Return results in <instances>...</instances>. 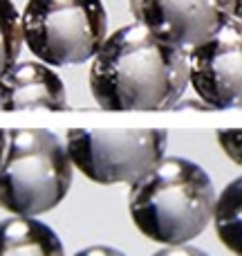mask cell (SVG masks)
<instances>
[{"label": "cell", "instance_id": "6da1fadb", "mask_svg": "<svg viewBox=\"0 0 242 256\" xmlns=\"http://www.w3.org/2000/svg\"><path fill=\"white\" fill-rule=\"evenodd\" d=\"M186 88V50L139 22L106 36L90 70V90L103 110H173Z\"/></svg>", "mask_w": 242, "mask_h": 256}, {"label": "cell", "instance_id": "7a4b0ae2", "mask_svg": "<svg viewBox=\"0 0 242 256\" xmlns=\"http://www.w3.org/2000/svg\"><path fill=\"white\" fill-rule=\"evenodd\" d=\"M213 204L209 173L184 158H164L128 194L137 230L162 245H184L200 236L211 222Z\"/></svg>", "mask_w": 242, "mask_h": 256}, {"label": "cell", "instance_id": "3957f363", "mask_svg": "<svg viewBox=\"0 0 242 256\" xmlns=\"http://www.w3.org/2000/svg\"><path fill=\"white\" fill-rule=\"evenodd\" d=\"M72 184L65 144L45 128L7 130L0 162V207L13 216L36 218L63 202Z\"/></svg>", "mask_w": 242, "mask_h": 256}, {"label": "cell", "instance_id": "277c9868", "mask_svg": "<svg viewBox=\"0 0 242 256\" xmlns=\"http://www.w3.org/2000/svg\"><path fill=\"white\" fill-rule=\"evenodd\" d=\"M22 43L45 66H81L108 36L101 0H29L20 16Z\"/></svg>", "mask_w": 242, "mask_h": 256}, {"label": "cell", "instance_id": "5b68a950", "mask_svg": "<svg viewBox=\"0 0 242 256\" xmlns=\"http://www.w3.org/2000/svg\"><path fill=\"white\" fill-rule=\"evenodd\" d=\"M166 142L162 128H70L65 150L72 166L97 184H135L166 158Z\"/></svg>", "mask_w": 242, "mask_h": 256}, {"label": "cell", "instance_id": "8992f818", "mask_svg": "<svg viewBox=\"0 0 242 256\" xmlns=\"http://www.w3.org/2000/svg\"><path fill=\"white\" fill-rule=\"evenodd\" d=\"M242 30L229 18L211 38L186 50L189 84L211 110L238 108L242 99Z\"/></svg>", "mask_w": 242, "mask_h": 256}, {"label": "cell", "instance_id": "52a82bcc", "mask_svg": "<svg viewBox=\"0 0 242 256\" xmlns=\"http://www.w3.org/2000/svg\"><path fill=\"white\" fill-rule=\"evenodd\" d=\"M139 25L177 48L211 38L229 18H240V0H128Z\"/></svg>", "mask_w": 242, "mask_h": 256}, {"label": "cell", "instance_id": "ba28073f", "mask_svg": "<svg viewBox=\"0 0 242 256\" xmlns=\"http://www.w3.org/2000/svg\"><path fill=\"white\" fill-rule=\"evenodd\" d=\"M67 110L63 79L40 61H16L0 74V110Z\"/></svg>", "mask_w": 242, "mask_h": 256}, {"label": "cell", "instance_id": "9c48e42d", "mask_svg": "<svg viewBox=\"0 0 242 256\" xmlns=\"http://www.w3.org/2000/svg\"><path fill=\"white\" fill-rule=\"evenodd\" d=\"M0 256H65V248L43 220L16 216L0 222Z\"/></svg>", "mask_w": 242, "mask_h": 256}, {"label": "cell", "instance_id": "30bf717a", "mask_svg": "<svg viewBox=\"0 0 242 256\" xmlns=\"http://www.w3.org/2000/svg\"><path fill=\"white\" fill-rule=\"evenodd\" d=\"M242 178H236L225 186L220 196H216L211 218L216 220V232L225 248L236 256L242 254Z\"/></svg>", "mask_w": 242, "mask_h": 256}, {"label": "cell", "instance_id": "8fae6325", "mask_svg": "<svg viewBox=\"0 0 242 256\" xmlns=\"http://www.w3.org/2000/svg\"><path fill=\"white\" fill-rule=\"evenodd\" d=\"M20 48V14L11 0H0V74L18 61Z\"/></svg>", "mask_w": 242, "mask_h": 256}, {"label": "cell", "instance_id": "7c38bea8", "mask_svg": "<svg viewBox=\"0 0 242 256\" xmlns=\"http://www.w3.org/2000/svg\"><path fill=\"white\" fill-rule=\"evenodd\" d=\"M218 142H220L222 148L227 150V155H229L236 164H240V128L220 130L218 132Z\"/></svg>", "mask_w": 242, "mask_h": 256}, {"label": "cell", "instance_id": "4fadbf2b", "mask_svg": "<svg viewBox=\"0 0 242 256\" xmlns=\"http://www.w3.org/2000/svg\"><path fill=\"white\" fill-rule=\"evenodd\" d=\"M153 256H209V254L202 252L200 248H193V245L184 243V245H166V248L159 250V252Z\"/></svg>", "mask_w": 242, "mask_h": 256}, {"label": "cell", "instance_id": "5bb4252c", "mask_svg": "<svg viewBox=\"0 0 242 256\" xmlns=\"http://www.w3.org/2000/svg\"><path fill=\"white\" fill-rule=\"evenodd\" d=\"M74 256H126V254L115 248H108V245H92V248L79 250Z\"/></svg>", "mask_w": 242, "mask_h": 256}, {"label": "cell", "instance_id": "9a60e30c", "mask_svg": "<svg viewBox=\"0 0 242 256\" xmlns=\"http://www.w3.org/2000/svg\"><path fill=\"white\" fill-rule=\"evenodd\" d=\"M4 146H7V130L0 128V162H2V155H4Z\"/></svg>", "mask_w": 242, "mask_h": 256}]
</instances>
